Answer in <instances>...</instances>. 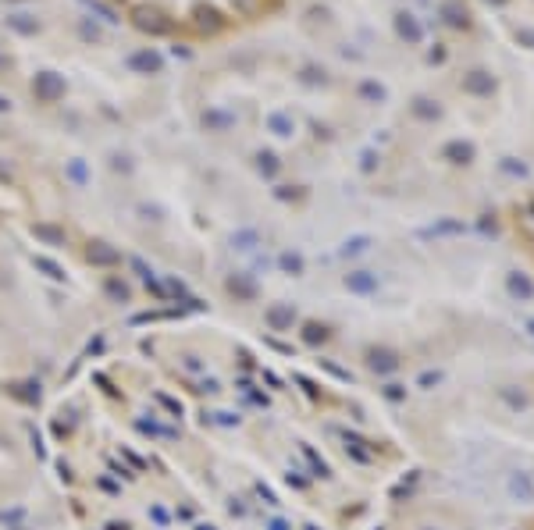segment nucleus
<instances>
[{
	"label": "nucleus",
	"mask_w": 534,
	"mask_h": 530,
	"mask_svg": "<svg viewBox=\"0 0 534 530\" xmlns=\"http://www.w3.org/2000/svg\"><path fill=\"white\" fill-rule=\"evenodd\" d=\"M132 29L168 43H217L275 18L285 0H104Z\"/></svg>",
	"instance_id": "nucleus-1"
}]
</instances>
